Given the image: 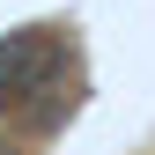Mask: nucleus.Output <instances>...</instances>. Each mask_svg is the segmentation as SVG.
<instances>
[{
	"label": "nucleus",
	"mask_w": 155,
	"mask_h": 155,
	"mask_svg": "<svg viewBox=\"0 0 155 155\" xmlns=\"http://www.w3.org/2000/svg\"><path fill=\"white\" fill-rule=\"evenodd\" d=\"M59 81V45L52 37H8L0 45V104H22V96H45Z\"/></svg>",
	"instance_id": "f257e3e1"
}]
</instances>
